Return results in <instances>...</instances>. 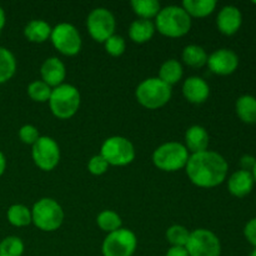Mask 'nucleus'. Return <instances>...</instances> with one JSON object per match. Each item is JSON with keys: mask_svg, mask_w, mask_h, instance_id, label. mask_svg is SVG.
<instances>
[{"mask_svg": "<svg viewBox=\"0 0 256 256\" xmlns=\"http://www.w3.org/2000/svg\"><path fill=\"white\" fill-rule=\"evenodd\" d=\"M185 170L192 184L204 189H212L224 182L229 165L219 152L205 150L190 155Z\"/></svg>", "mask_w": 256, "mask_h": 256, "instance_id": "obj_1", "label": "nucleus"}, {"mask_svg": "<svg viewBox=\"0 0 256 256\" xmlns=\"http://www.w3.org/2000/svg\"><path fill=\"white\" fill-rule=\"evenodd\" d=\"M155 28L168 38H182L190 32L192 18L178 5L162 8L155 18Z\"/></svg>", "mask_w": 256, "mask_h": 256, "instance_id": "obj_2", "label": "nucleus"}, {"mask_svg": "<svg viewBox=\"0 0 256 256\" xmlns=\"http://www.w3.org/2000/svg\"><path fill=\"white\" fill-rule=\"evenodd\" d=\"M172 86L162 82L159 78L142 80L135 90L138 102L150 110L159 109L166 105L172 99Z\"/></svg>", "mask_w": 256, "mask_h": 256, "instance_id": "obj_3", "label": "nucleus"}, {"mask_svg": "<svg viewBox=\"0 0 256 256\" xmlns=\"http://www.w3.org/2000/svg\"><path fill=\"white\" fill-rule=\"evenodd\" d=\"M189 156V152L184 144L169 142L155 149V152H152V162L158 169L172 172L184 169Z\"/></svg>", "mask_w": 256, "mask_h": 256, "instance_id": "obj_4", "label": "nucleus"}, {"mask_svg": "<svg viewBox=\"0 0 256 256\" xmlns=\"http://www.w3.org/2000/svg\"><path fill=\"white\" fill-rule=\"evenodd\" d=\"M50 110L59 119H70L80 106V92L72 84H62L52 90L49 99Z\"/></svg>", "mask_w": 256, "mask_h": 256, "instance_id": "obj_5", "label": "nucleus"}, {"mask_svg": "<svg viewBox=\"0 0 256 256\" xmlns=\"http://www.w3.org/2000/svg\"><path fill=\"white\" fill-rule=\"evenodd\" d=\"M32 219L38 229L42 232H55L64 222V210L54 199L42 198L32 206Z\"/></svg>", "mask_w": 256, "mask_h": 256, "instance_id": "obj_6", "label": "nucleus"}, {"mask_svg": "<svg viewBox=\"0 0 256 256\" xmlns=\"http://www.w3.org/2000/svg\"><path fill=\"white\" fill-rule=\"evenodd\" d=\"M100 155L112 166H125L135 159V148L124 136H110L102 142Z\"/></svg>", "mask_w": 256, "mask_h": 256, "instance_id": "obj_7", "label": "nucleus"}, {"mask_svg": "<svg viewBox=\"0 0 256 256\" xmlns=\"http://www.w3.org/2000/svg\"><path fill=\"white\" fill-rule=\"evenodd\" d=\"M138 248V238L132 230L120 228L106 235L102 242L104 256H132Z\"/></svg>", "mask_w": 256, "mask_h": 256, "instance_id": "obj_8", "label": "nucleus"}, {"mask_svg": "<svg viewBox=\"0 0 256 256\" xmlns=\"http://www.w3.org/2000/svg\"><path fill=\"white\" fill-rule=\"evenodd\" d=\"M185 249L189 256H220L222 242L212 230L196 229L190 232Z\"/></svg>", "mask_w": 256, "mask_h": 256, "instance_id": "obj_9", "label": "nucleus"}, {"mask_svg": "<svg viewBox=\"0 0 256 256\" xmlns=\"http://www.w3.org/2000/svg\"><path fill=\"white\" fill-rule=\"evenodd\" d=\"M55 49L66 56H74L82 49V36L76 28L69 22H60L52 29L50 35Z\"/></svg>", "mask_w": 256, "mask_h": 256, "instance_id": "obj_10", "label": "nucleus"}, {"mask_svg": "<svg viewBox=\"0 0 256 256\" xmlns=\"http://www.w3.org/2000/svg\"><path fill=\"white\" fill-rule=\"evenodd\" d=\"M86 26L90 36L95 42H105L112 35H114L116 22L114 14L110 10L105 8H96L88 15Z\"/></svg>", "mask_w": 256, "mask_h": 256, "instance_id": "obj_11", "label": "nucleus"}, {"mask_svg": "<svg viewBox=\"0 0 256 256\" xmlns=\"http://www.w3.org/2000/svg\"><path fill=\"white\" fill-rule=\"evenodd\" d=\"M32 156L39 169L52 172L60 162V148L52 138L40 136L32 145Z\"/></svg>", "mask_w": 256, "mask_h": 256, "instance_id": "obj_12", "label": "nucleus"}, {"mask_svg": "<svg viewBox=\"0 0 256 256\" xmlns=\"http://www.w3.org/2000/svg\"><path fill=\"white\" fill-rule=\"evenodd\" d=\"M208 66L216 75H230L239 66V56L230 49H218L208 56Z\"/></svg>", "mask_w": 256, "mask_h": 256, "instance_id": "obj_13", "label": "nucleus"}, {"mask_svg": "<svg viewBox=\"0 0 256 256\" xmlns=\"http://www.w3.org/2000/svg\"><path fill=\"white\" fill-rule=\"evenodd\" d=\"M242 24V14L239 8L234 5H226L219 12L216 18V25L220 32L224 35H234L239 32Z\"/></svg>", "mask_w": 256, "mask_h": 256, "instance_id": "obj_14", "label": "nucleus"}, {"mask_svg": "<svg viewBox=\"0 0 256 256\" xmlns=\"http://www.w3.org/2000/svg\"><path fill=\"white\" fill-rule=\"evenodd\" d=\"M42 79L50 88L59 86L66 76V68L59 58H48L40 68Z\"/></svg>", "mask_w": 256, "mask_h": 256, "instance_id": "obj_15", "label": "nucleus"}, {"mask_svg": "<svg viewBox=\"0 0 256 256\" xmlns=\"http://www.w3.org/2000/svg\"><path fill=\"white\" fill-rule=\"evenodd\" d=\"M182 94L189 102L202 104L210 95L209 84L200 76H190L182 84Z\"/></svg>", "mask_w": 256, "mask_h": 256, "instance_id": "obj_16", "label": "nucleus"}, {"mask_svg": "<svg viewBox=\"0 0 256 256\" xmlns=\"http://www.w3.org/2000/svg\"><path fill=\"white\" fill-rule=\"evenodd\" d=\"M254 178L252 172L246 170H238L228 180V189L232 195L236 198H244L252 192L254 188Z\"/></svg>", "mask_w": 256, "mask_h": 256, "instance_id": "obj_17", "label": "nucleus"}, {"mask_svg": "<svg viewBox=\"0 0 256 256\" xmlns=\"http://www.w3.org/2000/svg\"><path fill=\"white\" fill-rule=\"evenodd\" d=\"M209 146V134L204 126L192 125L185 132V148L188 152H205Z\"/></svg>", "mask_w": 256, "mask_h": 256, "instance_id": "obj_18", "label": "nucleus"}, {"mask_svg": "<svg viewBox=\"0 0 256 256\" xmlns=\"http://www.w3.org/2000/svg\"><path fill=\"white\" fill-rule=\"evenodd\" d=\"M155 34V25L152 20L138 19L132 22L129 28L130 39L138 44L148 42Z\"/></svg>", "mask_w": 256, "mask_h": 256, "instance_id": "obj_19", "label": "nucleus"}, {"mask_svg": "<svg viewBox=\"0 0 256 256\" xmlns=\"http://www.w3.org/2000/svg\"><path fill=\"white\" fill-rule=\"evenodd\" d=\"M24 35L32 42H44L52 35V26L44 20H32L25 26Z\"/></svg>", "mask_w": 256, "mask_h": 256, "instance_id": "obj_20", "label": "nucleus"}, {"mask_svg": "<svg viewBox=\"0 0 256 256\" xmlns=\"http://www.w3.org/2000/svg\"><path fill=\"white\" fill-rule=\"evenodd\" d=\"M239 119L245 124H256V98L252 95H242L235 104Z\"/></svg>", "mask_w": 256, "mask_h": 256, "instance_id": "obj_21", "label": "nucleus"}, {"mask_svg": "<svg viewBox=\"0 0 256 256\" xmlns=\"http://www.w3.org/2000/svg\"><path fill=\"white\" fill-rule=\"evenodd\" d=\"M216 8L215 0H184L182 9L190 15V18H205L212 14Z\"/></svg>", "mask_w": 256, "mask_h": 256, "instance_id": "obj_22", "label": "nucleus"}, {"mask_svg": "<svg viewBox=\"0 0 256 256\" xmlns=\"http://www.w3.org/2000/svg\"><path fill=\"white\" fill-rule=\"evenodd\" d=\"M182 74H184V70H182V64L178 60L169 59L160 68L159 79L164 82L165 84L172 86L182 80Z\"/></svg>", "mask_w": 256, "mask_h": 256, "instance_id": "obj_23", "label": "nucleus"}, {"mask_svg": "<svg viewBox=\"0 0 256 256\" xmlns=\"http://www.w3.org/2000/svg\"><path fill=\"white\" fill-rule=\"evenodd\" d=\"M16 72V60L14 54L6 48L0 46V85L9 82Z\"/></svg>", "mask_w": 256, "mask_h": 256, "instance_id": "obj_24", "label": "nucleus"}, {"mask_svg": "<svg viewBox=\"0 0 256 256\" xmlns=\"http://www.w3.org/2000/svg\"><path fill=\"white\" fill-rule=\"evenodd\" d=\"M8 222L16 228L28 226L30 222H32V210L22 204H14L8 209L6 212Z\"/></svg>", "mask_w": 256, "mask_h": 256, "instance_id": "obj_25", "label": "nucleus"}, {"mask_svg": "<svg viewBox=\"0 0 256 256\" xmlns=\"http://www.w3.org/2000/svg\"><path fill=\"white\" fill-rule=\"evenodd\" d=\"M182 60L192 68H202L208 62V54L200 45H188L182 50Z\"/></svg>", "mask_w": 256, "mask_h": 256, "instance_id": "obj_26", "label": "nucleus"}, {"mask_svg": "<svg viewBox=\"0 0 256 256\" xmlns=\"http://www.w3.org/2000/svg\"><path fill=\"white\" fill-rule=\"evenodd\" d=\"M132 8L140 19L145 20L156 18V15L162 10L160 2L156 0H132Z\"/></svg>", "mask_w": 256, "mask_h": 256, "instance_id": "obj_27", "label": "nucleus"}, {"mask_svg": "<svg viewBox=\"0 0 256 256\" xmlns=\"http://www.w3.org/2000/svg\"><path fill=\"white\" fill-rule=\"evenodd\" d=\"M96 224L102 232L110 234V232L119 230L122 222V218L118 215V212H112V210H104L96 216Z\"/></svg>", "mask_w": 256, "mask_h": 256, "instance_id": "obj_28", "label": "nucleus"}, {"mask_svg": "<svg viewBox=\"0 0 256 256\" xmlns=\"http://www.w3.org/2000/svg\"><path fill=\"white\" fill-rule=\"evenodd\" d=\"M52 90V88L45 84L42 80H35L28 85V95L30 96V99L36 102H49Z\"/></svg>", "mask_w": 256, "mask_h": 256, "instance_id": "obj_29", "label": "nucleus"}, {"mask_svg": "<svg viewBox=\"0 0 256 256\" xmlns=\"http://www.w3.org/2000/svg\"><path fill=\"white\" fill-rule=\"evenodd\" d=\"M24 242L18 236H8L0 242V256H22Z\"/></svg>", "mask_w": 256, "mask_h": 256, "instance_id": "obj_30", "label": "nucleus"}, {"mask_svg": "<svg viewBox=\"0 0 256 256\" xmlns=\"http://www.w3.org/2000/svg\"><path fill=\"white\" fill-rule=\"evenodd\" d=\"M190 232L182 225H172L166 230V240L172 246H184L189 240Z\"/></svg>", "mask_w": 256, "mask_h": 256, "instance_id": "obj_31", "label": "nucleus"}, {"mask_svg": "<svg viewBox=\"0 0 256 256\" xmlns=\"http://www.w3.org/2000/svg\"><path fill=\"white\" fill-rule=\"evenodd\" d=\"M105 44V50H106L108 54H110L112 56H120V55L124 54L125 48H126V42L125 39L120 35H112Z\"/></svg>", "mask_w": 256, "mask_h": 256, "instance_id": "obj_32", "label": "nucleus"}, {"mask_svg": "<svg viewBox=\"0 0 256 256\" xmlns=\"http://www.w3.org/2000/svg\"><path fill=\"white\" fill-rule=\"evenodd\" d=\"M108 169H109V164H108L106 160L100 154L94 155L89 160V162H88V170H89V172L92 175H96V176L105 174L108 172Z\"/></svg>", "mask_w": 256, "mask_h": 256, "instance_id": "obj_33", "label": "nucleus"}, {"mask_svg": "<svg viewBox=\"0 0 256 256\" xmlns=\"http://www.w3.org/2000/svg\"><path fill=\"white\" fill-rule=\"evenodd\" d=\"M19 138L24 144L34 145L35 142H38V139L40 138L39 130H38V128H35L34 125L26 124L24 125V126L20 128Z\"/></svg>", "mask_w": 256, "mask_h": 256, "instance_id": "obj_34", "label": "nucleus"}, {"mask_svg": "<svg viewBox=\"0 0 256 256\" xmlns=\"http://www.w3.org/2000/svg\"><path fill=\"white\" fill-rule=\"evenodd\" d=\"M244 235L245 239L249 242V244L256 248V218L246 222L244 228Z\"/></svg>", "mask_w": 256, "mask_h": 256, "instance_id": "obj_35", "label": "nucleus"}, {"mask_svg": "<svg viewBox=\"0 0 256 256\" xmlns=\"http://www.w3.org/2000/svg\"><path fill=\"white\" fill-rule=\"evenodd\" d=\"M256 162V158L252 156V155H244L240 159V166H242V170H246V172H252V168H254Z\"/></svg>", "mask_w": 256, "mask_h": 256, "instance_id": "obj_36", "label": "nucleus"}, {"mask_svg": "<svg viewBox=\"0 0 256 256\" xmlns=\"http://www.w3.org/2000/svg\"><path fill=\"white\" fill-rule=\"evenodd\" d=\"M165 256H189V254L184 246H172Z\"/></svg>", "mask_w": 256, "mask_h": 256, "instance_id": "obj_37", "label": "nucleus"}, {"mask_svg": "<svg viewBox=\"0 0 256 256\" xmlns=\"http://www.w3.org/2000/svg\"><path fill=\"white\" fill-rule=\"evenodd\" d=\"M5 169H6V159H5V155L0 152V176L4 174Z\"/></svg>", "mask_w": 256, "mask_h": 256, "instance_id": "obj_38", "label": "nucleus"}, {"mask_svg": "<svg viewBox=\"0 0 256 256\" xmlns=\"http://www.w3.org/2000/svg\"><path fill=\"white\" fill-rule=\"evenodd\" d=\"M5 22H6V16H5V12L2 6H0V32L4 29Z\"/></svg>", "mask_w": 256, "mask_h": 256, "instance_id": "obj_39", "label": "nucleus"}, {"mask_svg": "<svg viewBox=\"0 0 256 256\" xmlns=\"http://www.w3.org/2000/svg\"><path fill=\"white\" fill-rule=\"evenodd\" d=\"M252 178H254V182H256V162H255L254 168H252Z\"/></svg>", "mask_w": 256, "mask_h": 256, "instance_id": "obj_40", "label": "nucleus"}, {"mask_svg": "<svg viewBox=\"0 0 256 256\" xmlns=\"http://www.w3.org/2000/svg\"><path fill=\"white\" fill-rule=\"evenodd\" d=\"M249 256H256V248H255L254 250H252V252H250V255H249Z\"/></svg>", "mask_w": 256, "mask_h": 256, "instance_id": "obj_41", "label": "nucleus"}, {"mask_svg": "<svg viewBox=\"0 0 256 256\" xmlns=\"http://www.w3.org/2000/svg\"><path fill=\"white\" fill-rule=\"evenodd\" d=\"M254 2V4H256V2Z\"/></svg>", "mask_w": 256, "mask_h": 256, "instance_id": "obj_42", "label": "nucleus"}]
</instances>
